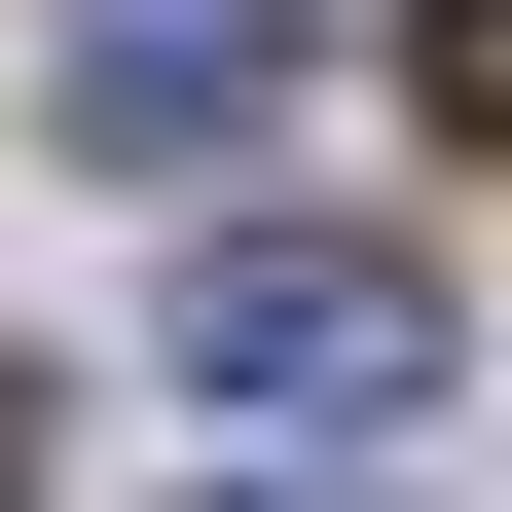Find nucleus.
<instances>
[{"label": "nucleus", "instance_id": "nucleus-2", "mask_svg": "<svg viewBox=\"0 0 512 512\" xmlns=\"http://www.w3.org/2000/svg\"><path fill=\"white\" fill-rule=\"evenodd\" d=\"M37 110H74L110 183H220L256 110H293V0H37Z\"/></svg>", "mask_w": 512, "mask_h": 512}, {"label": "nucleus", "instance_id": "nucleus-3", "mask_svg": "<svg viewBox=\"0 0 512 512\" xmlns=\"http://www.w3.org/2000/svg\"><path fill=\"white\" fill-rule=\"evenodd\" d=\"M0 512H37V403H0Z\"/></svg>", "mask_w": 512, "mask_h": 512}, {"label": "nucleus", "instance_id": "nucleus-1", "mask_svg": "<svg viewBox=\"0 0 512 512\" xmlns=\"http://www.w3.org/2000/svg\"><path fill=\"white\" fill-rule=\"evenodd\" d=\"M183 403H256V439H403V403H439V256H366V220H220V256H183Z\"/></svg>", "mask_w": 512, "mask_h": 512}]
</instances>
